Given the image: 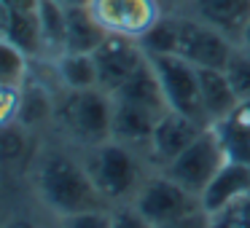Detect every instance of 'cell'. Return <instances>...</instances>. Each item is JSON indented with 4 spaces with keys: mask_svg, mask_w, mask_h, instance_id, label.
Wrapping results in <instances>:
<instances>
[{
    "mask_svg": "<svg viewBox=\"0 0 250 228\" xmlns=\"http://www.w3.org/2000/svg\"><path fill=\"white\" fill-rule=\"evenodd\" d=\"M110 209H92L81 212V215L62 217V228H110Z\"/></svg>",
    "mask_w": 250,
    "mask_h": 228,
    "instance_id": "cell-25",
    "label": "cell"
},
{
    "mask_svg": "<svg viewBox=\"0 0 250 228\" xmlns=\"http://www.w3.org/2000/svg\"><path fill=\"white\" fill-rule=\"evenodd\" d=\"M41 33H43V57L57 59L65 54V33H67V8L54 0H41L38 3Z\"/></svg>",
    "mask_w": 250,
    "mask_h": 228,
    "instance_id": "cell-20",
    "label": "cell"
},
{
    "mask_svg": "<svg viewBox=\"0 0 250 228\" xmlns=\"http://www.w3.org/2000/svg\"><path fill=\"white\" fill-rule=\"evenodd\" d=\"M110 228H153L132 204H119L110 209Z\"/></svg>",
    "mask_w": 250,
    "mask_h": 228,
    "instance_id": "cell-26",
    "label": "cell"
},
{
    "mask_svg": "<svg viewBox=\"0 0 250 228\" xmlns=\"http://www.w3.org/2000/svg\"><path fill=\"white\" fill-rule=\"evenodd\" d=\"M113 99L119 102H129V105H140V108H148L153 113H167V99H164L162 83H159V76L153 70L151 59H143V65L132 73L129 78L124 81V86L113 94Z\"/></svg>",
    "mask_w": 250,
    "mask_h": 228,
    "instance_id": "cell-15",
    "label": "cell"
},
{
    "mask_svg": "<svg viewBox=\"0 0 250 228\" xmlns=\"http://www.w3.org/2000/svg\"><path fill=\"white\" fill-rule=\"evenodd\" d=\"M223 73H226L229 83H231V89L237 92L239 102H245V99H250V57L245 54L242 49H234V54L229 57L226 67H223Z\"/></svg>",
    "mask_w": 250,
    "mask_h": 228,
    "instance_id": "cell-23",
    "label": "cell"
},
{
    "mask_svg": "<svg viewBox=\"0 0 250 228\" xmlns=\"http://www.w3.org/2000/svg\"><path fill=\"white\" fill-rule=\"evenodd\" d=\"M3 38L8 43H14L19 51H24L30 59L43 57V33H41L38 8H33V11H11L8 30Z\"/></svg>",
    "mask_w": 250,
    "mask_h": 228,
    "instance_id": "cell-17",
    "label": "cell"
},
{
    "mask_svg": "<svg viewBox=\"0 0 250 228\" xmlns=\"http://www.w3.org/2000/svg\"><path fill=\"white\" fill-rule=\"evenodd\" d=\"M153 70L162 83L164 99L169 110L186 113L191 118L207 124L205 110H202V92H199V67L178 54H148ZM210 126V124H207Z\"/></svg>",
    "mask_w": 250,
    "mask_h": 228,
    "instance_id": "cell-6",
    "label": "cell"
},
{
    "mask_svg": "<svg viewBox=\"0 0 250 228\" xmlns=\"http://www.w3.org/2000/svg\"><path fill=\"white\" fill-rule=\"evenodd\" d=\"M199 92H202V110H205L207 124L229 118L239 108V97L231 89L226 73L218 67H199Z\"/></svg>",
    "mask_w": 250,
    "mask_h": 228,
    "instance_id": "cell-14",
    "label": "cell"
},
{
    "mask_svg": "<svg viewBox=\"0 0 250 228\" xmlns=\"http://www.w3.org/2000/svg\"><path fill=\"white\" fill-rule=\"evenodd\" d=\"M205 129L207 124H202V121L191 118L186 113H178V110H167V113L159 115L156 126H153L151 145H148L146 156L151 158V164L156 169H162L172 158H178Z\"/></svg>",
    "mask_w": 250,
    "mask_h": 228,
    "instance_id": "cell-10",
    "label": "cell"
},
{
    "mask_svg": "<svg viewBox=\"0 0 250 228\" xmlns=\"http://www.w3.org/2000/svg\"><path fill=\"white\" fill-rule=\"evenodd\" d=\"M212 129L221 137L229 161L250 164V126L248 124H242V121H237L234 115H229V118L212 124Z\"/></svg>",
    "mask_w": 250,
    "mask_h": 228,
    "instance_id": "cell-21",
    "label": "cell"
},
{
    "mask_svg": "<svg viewBox=\"0 0 250 228\" xmlns=\"http://www.w3.org/2000/svg\"><path fill=\"white\" fill-rule=\"evenodd\" d=\"M248 193H250V164L226 161L218 169L215 177L210 180V185L205 188V193L199 199L210 215H218V212H223L226 207H231L234 201H239Z\"/></svg>",
    "mask_w": 250,
    "mask_h": 228,
    "instance_id": "cell-12",
    "label": "cell"
},
{
    "mask_svg": "<svg viewBox=\"0 0 250 228\" xmlns=\"http://www.w3.org/2000/svg\"><path fill=\"white\" fill-rule=\"evenodd\" d=\"M54 3H60V6L70 8V6H89V0H54Z\"/></svg>",
    "mask_w": 250,
    "mask_h": 228,
    "instance_id": "cell-34",
    "label": "cell"
},
{
    "mask_svg": "<svg viewBox=\"0 0 250 228\" xmlns=\"http://www.w3.org/2000/svg\"><path fill=\"white\" fill-rule=\"evenodd\" d=\"M19 99H22V86L0 83V129L17 124V118H19Z\"/></svg>",
    "mask_w": 250,
    "mask_h": 228,
    "instance_id": "cell-24",
    "label": "cell"
},
{
    "mask_svg": "<svg viewBox=\"0 0 250 228\" xmlns=\"http://www.w3.org/2000/svg\"><path fill=\"white\" fill-rule=\"evenodd\" d=\"M146 51L140 40L121 38V35H108L94 51V65H97V86L108 94H116L124 81L143 65Z\"/></svg>",
    "mask_w": 250,
    "mask_h": 228,
    "instance_id": "cell-9",
    "label": "cell"
},
{
    "mask_svg": "<svg viewBox=\"0 0 250 228\" xmlns=\"http://www.w3.org/2000/svg\"><path fill=\"white\" fill-rule=\"evenodd\" d=\"M54 62V76L70 92L78 89H94L97 86V65H94V54H73L65 51Z\"/></svg>",
    "mask_w": 250,
    "mask_h": 228,
    "instance_id": "cell-18",
    "label": "cell"
},
{
    "mask_svg": "<svg viewBox=\"0 0 250 228\" xmlns=\"http://www.w3.org/2000/svg\"><path fill=\"white\" fill-rule=\"evenodd\" d=\"M188 14L239 43L250 24V0H186Z\"/></svg>",
    "mask_w": 250,
    "mask_h": 228,
    "instance_id": "cell-11",
    "label": "cell"
},
{
    "mask_svg": "<svg viewBox=\"0 0 250 228\" xmlns=\"http://www.w3.org/2000/svg\"><path fill=\"white\" fill-rule=\"evenodd\" d=\"M178 35H175V54L188 59L196 67H218L223 70L229 57L234 54L237 43L221 30L205 24L191 14H175Z\"/></svg>",
    "mask_w": 250,
    "mask_h": 228,
    "instance_id": "cell-7",
    "label": "cell"
},
{
    "mask_svg": "<svg viewBox=\"0 0 250 228\" xmlns=\"http://www.w3.org/2000/svg\"><path fill=\"white\" fill-rule=\"evenodd\" d=\"M113 108L116 99L105 89H65V97L57 102V118L65 132L81 145L92 148L110 140L113 134Z\"/></svg>",
    "mask_w": 250,
    "mask_h": 228,
    "instance_id": "cell-3",
    "label": "cell"
},
{
    "mask_svg": "<svg viewBox=\"0 0 250 228\" xmlns=\"http://www.w3.org/2000/svg\"><path fill=\"white\" fill-rule=\"evenodd\" d=\"M183 3H186V0H183Z\"/></svg>",
    "mask_w": 250,
    "mask_h": 228,
    "instance_id": "cell-35",
    "label": "cell"
},
{
    "mask_svg": "<svg viewBox=\"0 0 250 228\" xmlns=\"http://www.w3.org/2000/svg\"><path fill=\"white\" fill-rule=\"evenodd\" d=\"M159 115L148 108H140V105H129V102H119L116 99L113 108V140L124 142V145L135 148L140 153H148V145H151V134L153 126H156Z\"/></svg>",
    "mask_w": 250,
    "mask_h": 228,
    "instance_id": "cell-13",
    "label": "cell"
},
{
    "mask_svg": "<svg viewBox=\"0 0 250 228\" xmlns=\"http://www.w3.org/2000/svg\"><path fill=\"white\" fill-rule=\"evenodd\" d=\"M35 190L38 199L60 217L110 209L105 196L94 185L86 164L67 153H51L41 158V164L35 167Z\"/></svg>",
    "mask_w": 250,
    "mask_h": 228,
    "instance_id": "cell-1",
    "label": "cell"
},
{
    "mask_svg": "<svg viewBox=\"0 0 250 228\" xmlns=\"http://www.w3.org/2000/svg\"><path fill=\"white\" fill-rule=\"evenodd\" d=\"M105 38H108V33L97 24V19L89 11V6L67 8L65 51H73V54H94Z\"/></svg>",
    "mask_w": 250,
    "mask_h": 228,
    "instance_id": "cell-16",
    "label": "cell"
},
{
    "mask_svg": "<svg viewBox=\"0 0 250 228\" xmlns=\"http://www.w3.org/2000/svg\"><path fill=\"white\" fill-rule=\"evenodd\" d=\"M54 113H57V108H54V99H51V92L43 83L33 81V76H30L22 83V99H19L17 124H22L24 129H33V126L49 121Z\"/></svg>",
    "mask_w": 250,
    "mask_h": 228,
    "instance_id": "cell-19",
    "label": "cell"
},
{
    "mask_svg": "<svg viewBox=\"0 0 250 228\" xmlns=\"http://www.w3.org/2000/svg\"><path fill=\"white\" fill-rule=\"evenodd\" d=\"M3 3L8 6V11H33L41 0H3Z\"/></svg>",
    "mask_w": 250,
    "mask_h": 228,
    "instance_id": "cell-29",
    "label": "cell"
},
{
    "mask_svg": "<svg viewBox=\"0 0 250 228\" xmlns=\"http://www.w3.org/2000/svg\"><path fill=\"white\" fill-rule=\"evenodd\" d=\"M3 228H41V226L33 223V220H27V217H11Z\"/></svg>",
    "mask_w": 250,
    "mask_h": 228,
    "instance_id": "cell-31",
    "label": "cell"
},
{
    "mask_svg": "<svg viewBox=\"0 0 250 228\" xmlns=\"http://www.w3.org/2000/svg\"><path fill=\"white\" fill-rule=\"evenodd\" d=\"M226 161H229V156L223 151L221 137H218V132L212 126H207L178 158H172L167 167H162V172L169 174L183 188H188L191 193L202 196L205 188L210 185V180L215 177L218 169Z\"/></svg>",
    "mask_w": 250,
    "mask_h": 228,
    "instance_id": "cell-5",
    "label": "cell"
},
{
    "mask_svg": "<svg viewBox=\"0 0 250 228\" xmlns=\"http://www.w3.org/2000/svg\"><path fill=\"white\" fill-rule=\"evenodd\" d=\"M89 11L108 35L140 40L164 17V0H89Z\"/></svg>",
    "mask_w": 250,
    "mask_h": 228,
    "instance_id": "cell-8",
    "label": "cell"
},
{
    "mask_svg": "<svg viewBox=\"0 0 250 228\" xmlns=\"http://www.w3.org/2000/svg\"><path fill=\"white\" fill-rule=\"evenodd\" d=\"M8 19H11V11H8V6L0 0V38H3L6 30H8Z\"/></svg>",
    "mask_w": 250,
    "mask_h": 228,
    "instance_id": "cell-32",
    "label": "cell"
},
{
    "mask_svg": "<svg viewBox=\"0 0 250 228\" xmlns=\"http://www.w3.org/2000/svg\"><path fill=\"white\" fill-rule=\"evenodd\" d=\"M129 204L156 228L162 223L178 220V217L199 209L202 199L196 193H191L188 188H183L180 183H175L162 169H156V174H148L143 180V185L137 188L135 199Z\"/></svg>",
    "mask_w": 250,
    "mask_h": 228,
    "instance_id": "cell-4",
    "label": "cell"
},
{
    "mask_svg": "<svg viewBox=\"0 0 250 228\" xmlns=\"http://www.w3.org/2000/svg\"><path fill=\"white\" fill-rule=\"evenodd\" d=\"M30 57L24 51H19L14 43H8L6 38H0V83H14L22 86L30 78Z\"/></svg>",
    "mask_w": 250,
    "mask_h": 228,
    "instance_id": "cell-22",
    "label": "cell"
},
{
    "mask_svg": "<svg viewBox=\"0 0 250 228\" xmlns=\"http://www.w3.org/2000/svg\"><path fill=\"white\" fill-rule=\"evenodd\" d=\"M143 156L146 153L113 140V137L89 148V156L83 158V164H86L97 190L105 196L110 207L129 204L135 199L137 188L148 177Z\"/></svg>",
    "mask_w": 250,
    "mask_h": 228,
    "instance_id": "cell-2",
    "label": "cell"
},
{
    "mask_svg": "<svg viewBox=\"0 0 250 228\" xmlns=\"http://www.w3.org/2000/svg\"><path fill=\"white\" fill-rule=\"evenodd\" d=\"M234 118L237 121H242V124H248L250 126V99H245V102H239V108L234 110Z\"/></svg>",
    "mask_w": 250,
    "mask_h": 228,
    "instance_id": "cell-30",
    "label": "cell"
},
{
    "mask_svg": "<svg viewBox=\"0 0 250 228\" xmlns=\"http://www.w3.org/2000/svg\"><path fill=\"white\" fill-rule=\"evenodd\" d=\"M239 49H242L245 51V54H248L250 57V24H248V30H245V33H242V38H239Z\"/></svg>",
    "mask_w": 250,
    "mask_h": 228,
    "instance_id": "cell-33",
    "label": "cell"
},
{
    "mask_svg": "<svg viewBox=\"0 0 250 228\" xmlns=\"http://www.w3.org/2000/svg\"><path fill=\"white\" fill-rule=\"evenodd\" d=\"M210 228H250V215L239 207H226L223 212L212 215Z\"/></svg>",
    "mask_w": 250,
    "mask_h": 228,
    "instance_id": "cell-27",
    "label": "cell"
},
{
    "mask_svg": "<svg viewBox=\"0 0 250 228\" xmlns=\"http://www.w3.org/2000/svg\"><path fill=\"white\" fill-rule=\"evenodd\" d=\"M210 223H212V215L205 207H199V209L188 212V215L178 217V220L162 223V226H156V228H210Z\"/></svg>",
    "mask_w": 250,
    "mask_h": 228,
    "instance_id": "cell-28",
    "label": "cell"
}]
</instances>
